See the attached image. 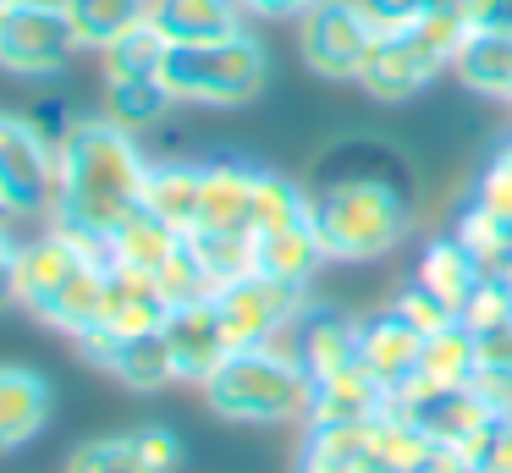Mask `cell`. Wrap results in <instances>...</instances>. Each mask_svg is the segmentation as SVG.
Wrapping results in <instances>:
<instances>
[{"instance_id": "1", "label": "cell", "mask_w": 512, "mask_h": 473, "mask_svg": "<svg viewBox=\"0 0 512 473\" xmlns=\"http://www.w3.org/2000/svg\"><path fill=\"white\" fill-rule=\"evenodd\" d=\"M144 176H149V154L138 149V138L127 127H116L111 116L72 121L56 138L50 226L72 231L94 253H105L111 231L144 204Z\"/></svg>"}, {"instance_id": "26", "label": "cell", "mask_w": 512, "mask_h": 473, "mask_svg": "<svg viewBox=\"0 0 512 473\" xmlns=\"http://www.w3.org/2000/svg\"><path fill=\"white\" fill-rule=\"evenodd\" d=\"M298 473H364L369 468V424H303Z\"/></svg>"}, {"instance_id": "20", "label": "cell", "mask_w": 512, "mask_h": 473, "mask_svg": "<svg viewBox=\"0 0 512 473\" xmlns=\"http://www.w3.org/2000/svg\"><path fill=\"white\" fill-rule=\"evenodd\" d=\"M105 286H111V264L105 259H89V264H78L72 270V281L61 286L56 297L45 303V325L50 330H61V336H72V341H83L89 330H100V314H105Z\"/></svg>"}, {"instance_id": "5", "label": "cell", "mask_w": 512, "mask_h": 473, "mask_svg": "<svg viewBox=\"0 0 512 473\" xmlns=\"http://www.w3.org/2000/svg\"><path fill=\"white\" fill-rule=\"evenodd\" d=\"M78 55V33L61 0H6L0 11V66L12 77H56Z\"/></svg>"}, {"instance_id": "36", "label": "cell", "mask_w": 512, "mask_h": 473, "mask_svg": "<svg viewBox=\"0 0 512 473\" xmlns=\"http://www.w3.org/2000/svg\"><path fill=\"white\" fill-rule=\"evenodd\" d=\"M61 473H149V468H144V457H138V446H133V429H127V435L83 440Z\"/></svg>"}, {"instance_id": "46", "label": "cell", "mask_w": 512, "mask_h": 473, "mask_svg": "<svg viewBox=\"0 0 512 473\" xmlns=\"http://www.w3.org/2000/svg\"><path fill=\"white\" fill-rule=\"evenodd\" d=\"M479 363L512 369V325H507V330H496V336H479Z\"/></svg>"}, {"instance_id": "16", "label": "cell", "mask_w": 512, "mask_h": 473, "mask_svg": "<svg viewBox=\"0 0 512 473\" xmlns=\"http://www.w3.org/2000/svg\"><path fill=\"white\" fill-rule=\"evenodd\" d=\"M292 336H298V358H303V369H309L314 380L342 374V369H353V363H358V319L342 314V308L309 303Z\"/></svg>"}, {"instance_id": "33", "label": "cell", "mask_w": 512, "mask_h": 473, "mask_svg": "<svg viewBox=\"0 0 512 473\" xmlns=\"http://www.w3.org/2000/svg\"><path fill=\"white\" fill-rule=\"evenodd\" d=\"M303 220H309V193H303L292 176H281V171H259V182H254V209H248V231L270 237V231L303 226Z\"/></svg>"}, {"instance_id": "12", "label": "cell", "mask_w": 512, "mask_h": 473, "mask_svg": "<svg viewBox=\"0 0 512 473\" xmlns=\"http://www.w3.org/2000/svg\"><path fill=\"white\" fill-rule=\"evenodd\" d=\"M419 352H424V336L402 314H391V308H386V314L358 319V369H364L386 396L397 391L402 380H413Z\"/></svg>"}, {"instance_id": "2", "label": "cell", "mask_w": 512, "mask_h": 473, "mask_svg": "<svg viewBox=\"0 0 512 473\" xmlns=\"http://www.w3.org/2000/svg\"><path fill=\"white\" fill-rule=\"evenodd\" d=\"M298 330V325H292ZM276 336L265 347H243L199 385L215 418L226 424H254V429H276V424H309L314 407V374L298 358V336Z\"/></svg>"}, {"instance_id": "15", "label": "cell", "mask_w": 512, "mask_h": 473, "mask_svg": "<svg viewBox=\"0 0 512 473\" xmlns=\"http://www.w3.org/2000/svg\"><path fill=\"white\" fill-rule=\"evenodd\" d=\"M166 314H171V303L160 297L155 275L111 264V286H105V314H100V330H105V336H116V341L155 336V330H166Z\"/></svg>"}, {"instance_id": "29", "label": "cell", "mask_w": 512, "mask_h": 473, "mask_svg": "<svg viewBox=\"0 0 512 473\" xmlns=\"http://www.w3.org/2000/svg\"><path fill=\"white\" fill-rule=\"evenodd\" d=\"M193 259L204 264V275L215 281V292L243 275H259V231H193L188 237Z\"/></svg>"}, {"instance_id": "41", "label": "cell", "mask_w": 512, "mask_h": 473, "mask_svg": "<svg viewBox=\"0 0 512 473\" xmlns=\"http://www.w3.org/2000/svg\"><path fill=\"white\" fill-rule=\"evenodd\" d=\"M133 446H138V457H144L149 473H177L182 468V440H177V429H166V424L133 429Z\"/></svg>"}, {"instance_id": "34", "label": "cell", "mask_w": 512, "mask_h": 473, "mask_svg": "<svg viewBox=\"0 0 512 473\" xmlns=\"http://www.w3.org/2000/svg\"><path fill=\"white\" fill-rule=\"evenodd\" d=\"M171 105H177V99L166 94L160 77H116V83H105V116H111L116 127H127V132L155 127Z\"/></svg>"}, {"instance_id": "8", "label": "cell", "mask_w": 512, "mask_h": 473, "mask_svg": "<svg viewBox=\"0 0 512 473\" xmlns=\"http://www.w3.org/2000/svg\"><path fill=\"white\" fill-rule=\"evenodd\" d=\"M56 143L28 116H0V215H50Z\"/></svg>"}, {"instance_id": "10", "label": "cell", "mask_w": 512, "mask_h": 473, "mask_svg": "<svg viewBox=\"0 0 512 473\" xmlns=\"http://www.w3.org/2000/svg\"><path fill=\"white\" fill-rule=\"evenodd\" d=\"M89 259H105V253H94L89 242H78L72 231H61V226H50L45 237L23 242V248H17V308L45 314V303L72 281V270L89 264Z\"/></svg>"}, {"instance_id": "31", "label": "cell", "mask_w": 512, "mask_h": 473, "mask_svg": "<svg viewBox=\"0 0 512 473\" xmlns=\"http://www.w3.org/2000/svg\"><path fill=\"white\" fill-rule=\"evenodd\" d=\"M468 33H474V22H468L463 0H446V6H430L419 22L408 28V39L419 44V55L435 66V72H452L457 55H463Z\"/></svg>"}, {"instance_id": "43", "label": "cell", "mask_w": 512, "mask_h": 473, "mask_svg": "<svg viewBox=\"0 0 512 473\" xmlns=\"http://www.w3.org/2000/svg\"><path fill=\"white\" fill-rule=\"evenodd\" d=\"M468 391L479 396V402L490 407V413H507L512 407V369H496V363H479L474 369V380H468Z\"/></svg>"}, {"instance_id": "27", "label": "cell", "mask_w": 512, "mask_h": 473, "mask_svg": "<svg viewBox=\"0 0 512 473\" xmlns=\"http://www.w3.org/2000/svg\"><path fill=\"white\" fill-rule=\"evenodd\" d=\"M320 270H325V248H320V237H314L309 220L259 237V275H276V281L303 286V292H309Z\"/></svg>"}, {"instance_id": "3", "label": "cell", "mask_w": 512, "mask_h": 473, "mask_svg": "<svg viewBox=\"0 0 512 473\" xmlns=\"http://www.w3.org/2000/svg\"><path fill=\"white\" fill-rule=\"evenodd\" d=\"M309 226L325 248V264H375L408 242V198L386 176H347L309 198Z\"/></svg>"}, {"instance_id": "44", "label": "cell", "mask_w": 512, "mask_h": 473, "mask_svg": "<svg viewBox=\"0 0 512 473\" xmlns=\"http://www.w3.org/2000/svg\"><path fill=\"white\" fill-rule=\"evenodd\" d=\"M463 11L479 33H512V0H463Z\"/></svg>"}, {"instance_id": "38", "label": "cell", "mask_w": 512, "mask_h": 473, "mask_svg": "<svg viewBox=\"0 0 512 473\" xmlns=\"http://www.w3.org/2000/svg\"><path fill=\"white\" fill-rule=\"evenodd\" d=\"M457 325L474 330V336H496V330H507L512 325V286L501 281V275H485V281L474 286V297L463 303Z\"/></svg>"}, {"instance_id": "24", "label": "cell", "mask_w": 512, "mask_h": 473, "mask_svg": "<svg viewBox=\"0 0 512 473\" xmlns=\"http://www.w3.org/2000/svg\"><path fill=\"white\" fill-rule=\"evenodd\" d=\"M182 242H188L182 231H171L166 220H155L149 209H138V215H127L122 226L111 231V242H105V264H122V270L155 275L160 264L182 248Z\"/></svg>"}, {"instance_id": "17", "label": "cell", "mask_w": 512, "mask_h": 473, "mask_svg": "<svg viewBox=\"0 0 512 473\" xmlns=\"http://www.w3.org/2000/svg\"><path fill=\"white\" fill-rule=\"evenodd\" d=\"M259 165L248 160H210L204 165V193H199V226L193 231H243L254 209Z\"/></svg>"}, {"instance_id": "51", "label": "cell", "mask_w": 512, "mask_h": 473, "mask_svg": "<svg viewBox=\"0 0 512 473\" xmlns=\"http://www.w3.org/2000/svg\"><path fill=\"white\" fill-rule=\"evenodd\" d=\"M0 11H6V0H0Z\"/></svg>"}, {"instance_id": "7", "label": "cell", "mask_w": 512, "mask_h": 473, "mask_svg": "<svg viewBox=\"0 0 512 473\" xmlns=\"http://www.w3.org/2000/svg\"><path fill=\"white\" fill-rule=\"evenodd\" d=\"M303 308H309V292L276 281V275H243V281L215 292V314H221V330H226V347L232 352L265 347V341L287 336L303 319Z\"/></svg>"}, {"instance_id": "18", "label": "cell", "mask_w": 512, "mask_h": 473, "mask_svg": "<svg viewBox=\"0 0 512 473\" xmlns=\"http://www.w3.org/2000/svg\"><path fill=\"white\" fill-rule=\"evenodd\" d=\"M199 193H204V165H188V160H149V176H144V204L155 220H166L171 231L193 237L199 226Z\"/></svg>"}, {"instance_id": "42", "label": "cell", "mask_w": 512, "mask_h": 473, "mask_svg": "<svg viewBox=\"0 0 512 473\" xmlns=\"http://www.w3.org/2000/svg\"><path fill=\"white\" fill-rule=\"evenodd\" d=\"M430 6H446V0H358V11L375 22V33H408Z\"/></svg>"}, {"instance_id": "21", "label": "cell", "mask_w": 512, "mask_h": 473, "mask_svg": "<svg viewBox=\"0 0 512 473\" xmlns=\"http://www.w3.org/2000/svg\"><path fill=\"white\" fill-rule=\"evenodd\" d=\"M413 281L424 286L430 297H441L452 314H463V303L474 297V286L485 281V270H479L474 259H468V248L446 231V237H430L419 253V264H413Z\"/></svg>"}, {"instance_id": "14", "label": "cell", "mask_w": 512, "mask_h": 473, "mask_svg": "<svg viewBox=\"0 0 512 473\" xmlns=\"http://www.w3.org/2000/svg\"><path fill=\"white\" fill-rule=\"evenodd\" d=\"M50 407H56V391H50L45 374L28 369V363H0V457L45 435Z\"/></svg>"}, {"instance_id": "11", "label": "cell", "mask_w": 512, "mask_h": 473, "mask_svg": "<svg viewBox=\"0 0 512 473\" xmlns=\"http://www.w3.org/2000/svg\"><path fill=\"white\" fill-rule=\"evenodd\" d=\"M166 347H171V363H177V385H204L226 358H232L221 314H215V297L171 308L166 314Z\"/></svg>"}, {"instance_id": "32", "label": "cell", "mask_w": 512, "mask_h": 473, "mask_svg": "<svg viewBox=\"0 0 512 473\" xmlns=\"http://www.w3.org/2000/svg\"><path fill=\"white\" fill-rule=\"evenodd\" d=\"M61 6H67V22L78 33V50H105L116 33L149 17V0H61Z\"/></svg>"}, {"instance_id": "4", "label": "cell", "mask_w": 512, "mask_h": 473, "mask_svg": "<svg viewBox=\"0 0 512 473\" xmlns=\"http://www.w3.org/2000/svg\"><path fill=\"white\" fill-rule=\"evenodd\" d=\"M160 83L177 105H210V110H237L265 94L270 55L254 33H226V39H199V44H166L160 55Z\"/></svg>"}, {"instance_id": "30", "label": "cell", "mask_w": 512, "mask_h": 473, "mask_svg": "<svg viewBox=\"0 0 512 473\" xmlns=\"http://www.w3.org/2000/svg\"><path fill=\"white\" fill-rule=\"evenodd\" d=\"M452 237L463 242L468 259H474L485 275H501V270L512 264V220L490 215V209H485V204H474V198H468V204L457 209Z\"/></svg>"}, {"instance_id": "35", "label": "cell", "mask_w": 512, "mask_h": 473, "mask_svg": "<svg viewBox=\"0 0 512 473\" xmlns=\"http://www.w3.org/2000/svg\"><path fill=\"white\" fill-rule=\"evenodd\" d=\"M166 33L155 28V22H133L127 33H116L111 44L100 50L105 61V83H116V77H155L160 72V55H166Z\"/></svg>"}, {"instance_id": "13", "label": "cell", "mask_w": 512, "mask_h": 473, "mask_svg": "<svg viewBox=\"0 0 512 473\" xmlns=\"http://www.w3.org/2000/svg\"><path fill=\"white\" fill-rule=\"evenodd\" d=\"M435 77L441 72L424 61L408 33H380L369 61H364V72H358V88H364L369 99H380V105H408V99L424 94Z\"/></svg>"}, {"instance_id": "48", "label": "cell", "mask_w": 512, "mask_h": 473, "mask_svg": "<svg viewBox=\"0 0 512 473\" xmlns=\"http://www.w3.org/2000/svg\"><path fill=\"white\" fill-rule=\"evenodd\" d=\"M474 473H512V429H496V446L485 451V462Z\"/></svg>"}, {"instance_id": "49", "label": "cell", "mask_w": 512, "mask_h": 473, "mask_svg": "<svg viewBox=\"0 0 512 473\" xmlns=\"http://www.w3.org/2000/svg\"><path fill=\"white\" fill-rule=\"evenodd\" d=\"M419 473H474V468H468V462H457V457H446V451H435L430 468H419Z\"/></svg>"}, {"instance_id": "23", "label": "cell", "mask_w": 512, "mask_h": 473, "mask_svg": "<svg viewBox=\"0 0 512 473\" xmlns=\"http://www.w3.org/2000/svg\"><path fill=\"white\" fill-rule=\"evenodd\" d=\"M430 457H435V440L424 435L408 413L380 407V413L369 418V462H375L380 473H419V468H430Z\"/></svg>"}, {"instance_id": "47", "label": "cell", "mask_w": 512, "mask_h": 473, "mask_svg": "<svg viewBox=\"0 0 512 473\" xmlns=\"http://www.w3.org/2000/svg\"><path fill=\"white\" fill-rule=\"evenodd\" d=\"M243 6H248V17H303L320 0H243Z\"/></svg>"}, {"instance_id": "6", "label": "cell", "mask_w": 512, "mask_h": 473, "mask_svg": "<svg viewBox=\"0 0 512 473\" xmlns=\"http://www.w3.org/2000/svg\"><path fill=\"white\" fill-rule=\"evenodd\" d=\"M375 22L358 11V0H320L298 17V50L303 66L325 83H358L369 50H375Z\"/></svg>"}, {"instance_id": "22", "label": "cell", "mask_w": 512, "mask_h": 473, "mask_svg": "<svg viewBox=\"0 0 512 473\" xmlns=\"http://www.w3.org/2000/svg\"><path fill=\"white\" fill-rule=\"evenodd\" d=\"M380 407H386V391H380V385L353 363V369H342V374H325V380H314L309 424H369Z\"/></svg>"}, {"instance_id": "25", "label": "cell", "mask_w": 512, "mask_h": 473, "mask_svg": "<svg viewBox=\"0 0 512 473\" xmlns=\"http://www.w3.org/2000/svg\"><path fill=\"white\" fill-rule=\"evenodd\" d=\"M474 369H479V336L463 325H446V330H435V336H424L413 380L430 385V391H457V385L474 380Z\"/></svg>"}, {"instance_id": "19", "label": "cell", "mask_w": 512, "mask_h": 473, "mask_svg": "<svg viewBox=\"0 0 512 473\" xmlns=\"http://www.w3.org/2000/svg\"><path fill=\"white\" fill-rule=\"evenodd\" d=\"M149 22L171 44H199V39H226L248 28L243 0H149Z\"/></svg>"}, {"instance_id": "50", "label": "cell", "mask_w": 512, "mask_h": 473, "mask_svg": "<svg viewBox=\"0 0 512 473\" xmlns=\"http://www.w3.org/2000/svg\"><path fill=\"white\" fill-rule=\"evenodd\" d=\"M501 429H512V407H507V413H501Z\"/></svg>"}, {"instance_id": "9", "label": "cell", "mask_w": 512, "mask_h": 473, "mask_svg": "<svg viewBox=\"0 0 512 473\" xmlns=\"http://www.w3.org/2000/svg\"><path fill=\"white\" fill-rule=\"evenodd\" d=\"M78 352L94 363V369H105L111 380H122L127 391H138V396H155V391H166V385H177V363H171L166 330L133 336V341H116V336H105V330H89V336L78 341Z\"/></svg>"}, {"instance_id": "40", "label": "cell", "mask_w": 512, "mask_h": 473, "mask_svg": "<svg viewBox=\"0 0 512 473\" xmlns=\"http://www.w3.org/2000/svg\"><path fill=\"white\" fill-rule=\"evenodd\" d=\"M468 198H474V204H485L490 215L512 220V143L485 160V171L474 176V193H468Z\"/></svg>"}, {"instance_id": "52", "label": "cell", "mask_w": 512, "mask_h": 473, "mask_svg": "<svg viewBox=\"0 0 512 473\" xmlns=\"http://www.w3.org/2000/svg\"><path fill=\"white\" fill-rule=\"evenodd\" d=\"M507 105H512V99H507Z\"/></svg>"}, {"instance_id": "28", "label": "cell", "mask_w": 512, "mask_h": 473, "mask_svg": "<svg viewBox=\"0 0 512 473\" xmlns=\"http://www.w3.org/2000/svg\"><path fill=\"white\" fill-rule=\"evenodd\" d=\"M457 83H468L485 99H512V33H468L463 55H457Z\"/></svg>"}, {"instance_id": "37", "label": "cell", "mask_w": 512, "mask_h": 473, "mask_svg": "<svg viewBox=\"0 0 512 473\" xmlns=\"http://www.w3.org/2000/svg\"><path fill=\"white\" fill-rule=\"evenodd\" d=\"M155 286H160V297H166L171 308H182V303H204V297H215V281L204 275V264L193 259V248L182 242L177 253H171L166 264L155 270Z\"/></svg>"}, {"instance_id": "45", "label": "cell", "mask_w": 512, "mask_h": 473, "mask_svg": "<svg viewBox=\"0 0 512 473\" xmlns=\"http://www.w3.org/2000/svg\"><path fill=\"white\" fill-rule=\"evenodd\" d=\"M17 248L23 242L6 231V220H0V308H12L17 303Z\"/></svg>"}, {"instance_id": "53", "label": "cell", "mask_w": 512, "mask_h": 473, "mask_svg": "<svg viewBox=\"0 0 512 473\" xmlns=\"http://www.w3.org/2000/svg\"><path fill=\"white\" fill-rule=\"evenodd\" d=\"M0 220H6V215H0Z\"/></svg>"}, {"instance_id": "39", "label": "cell", "mask_w": 512, "mask_h": 473, "mask_svg": "<svg viewBox=\"0 0 512 473\" xmlns=\"http://www.w3.org/2000/svg\"><path fill=\"white\" fill-rule=\"evenodd\" d=\"M391 314H402L413 330H419V336H435V330L457 325V314H452V308H446L441 297H430L419 281H408L397 297H391Z\"/></svg>"}]
</instances>
